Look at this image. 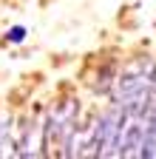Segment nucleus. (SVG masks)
<instances>
[{"label": "nucleus", "mask_w": 156, "mask_h": 159, "mask_svg": "<svg viewBox=\"0 0 156 159\" xmlns=\"http://www.w3.org/2000/svg\"><path fill=\"white\" fill-rule=\"evenodd\" d=\"M23 40H26V29L23 26H11L6 31V43H23Z\"/></svg>", "instance_id": "nucleus-1"}]
</instances>
